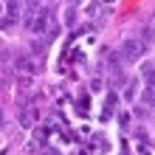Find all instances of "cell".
I'll list each match as a JSON object with an SVG mask.
<instances>
[{
  "mask_svg": "<svg viewBox=\"0 0 155 155\" xmlns=\"http://www.w3.org/2000/svg\"><path fill=\"white\" fill-rule=\"evenodd\" d=\"M152 40H155V28H152V25H141V45H144V48H147V45H152Z\"/></svg>",
  "mask_w": 155,
  "mask_h": 155,
  "instance_id": "obj_6",
  "label": "cell"
},
{
  "mask_svg": "<svg viewBox=\"0 0 155 155\" xmlns=\"http://www.w3.org/2000/svg\"><path fill=\"white\" fill-rule=\"evenodd\" d=\"M144 51H147V48H144L135 37H127V40L121 42V48H118V57H121L124 62H138V59L144 57Z\"/></svg>",
  "mask_w": 155,
  "mask_h": 155,
  "instance_id": "obj_2",
  "label": "cell"
},
{
  "mask_svg": "<svg viewBox=\"0 0 155 155\" xmlns=\"http://www.w3.org/2000/svg\"><path fill=\"white\" fill-rule=\"evenodd\" d=\"M76 110H79L82 116L87 113V96H79V99H76Z\"/></svg>",
  "mask_w": 155,
  "mask_h": 155,
  "instance_id": "obj_7",
  "label": "cell"
},
{
  "mask_svg": "<svg viewBox=\"0 0 155 155\" xmlns=\"http://www.w3.org/2000/svg\"><path fill=\"white\" fill-rule=\"evenodd\" d=\"M14 68L23 71V74H34V71H37V65L31 62V57H17L14 59Z\"/></svg>",
  "mask_w": 155,
  "mask_h": 155,
  "instance_id": "obj_4",
  "label": "cell"
},
{
  "mask_svg": "<svg viewBox=\"0 0 155 155\" xmlns=\"http://www.w3.org/2000/svg\"><path fill=\"white\" fill-rule=\"evenodd\" d=\"M0 12H3V6H0Z\"/></svg>",
  "mask_w": 155,
  "mask_h": 155,
  "instance_id": "obj_9",
  "label": "cell"
},
{
  "mask_svg": "<svg viewBox=\"0 0 155 155\" xmlns=\"http://www.w3.org/2000/svg\"><path fill=\"white\" fill-rule=\"evenodd\" d=\"M48 20H51V8H31L28 17H25V28H28L31 34H42L45 28H48Z\"/></svg>",
  "mask_w": 155,
  "mask_h": 155,
  "instance_id": "obj_1",
  "label": "cell"
},
{
  "mask_svg": "<svg viewBox=\"0 0 155 155\" xmlns=\"http://www.w3.org/2000/svg\"><path fill=\"white\" fill-rule=\"evenodd\" d=\"M141 79L147 82V90H152V87H155V68H152V65H147V62L141 65Z\"/></svg>",
  "mask_w": 155,
  "mask_h": 155,
  "instance_id": "obj_5",
  "label": "cell"
},
{
  "mask_svg": "<svg viewBox=\"0 0 155 155\" xmlns=\"http://www.w3.org/2000/svg\"><path fill=\"white\" fill-rule=\"evenodd\" d=\"M40 155H62V152H59V150H54V147H45Z\"/></svg>",
  "mask_w": 155,
  "mask_h": 155,
  "instance_id": "obj_8",
  "label": "cell"
},
{
  "mask_svg": "<svg viewBox=\"0 0 155 155\" xmlns=\"http://www.w3.org/2000/svg\"><path fill=\"white\" fill-rule=\"evenodd\" d=\"M116 104H118V96H116L113 90H110V93L104 96V107H102V118H110V116L116 113Z\"/></svg>",
  "mask_w": 155,
  "mask_h": 155,
  "instance_id": "obj_3",
  "label": "cell"
}]
</instances>
